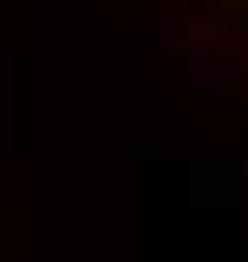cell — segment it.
Segmentation results:
<instances>
[{
  "label": "cell",
  "instance_id": "6da1fadb",
  "mask_svg": "<svg viewBox=\"0 0 248 262\" xmlns=\"http://www.w3.org/2000/svg\"><path fill=\"white\" fill-rule=\"evenodd\" d=\"M203 13H209L229 39H242V46H248V0H203Z\"/></svg>",
  "mask_w": 248,
  "mask_h": 262
}]
</instances>
